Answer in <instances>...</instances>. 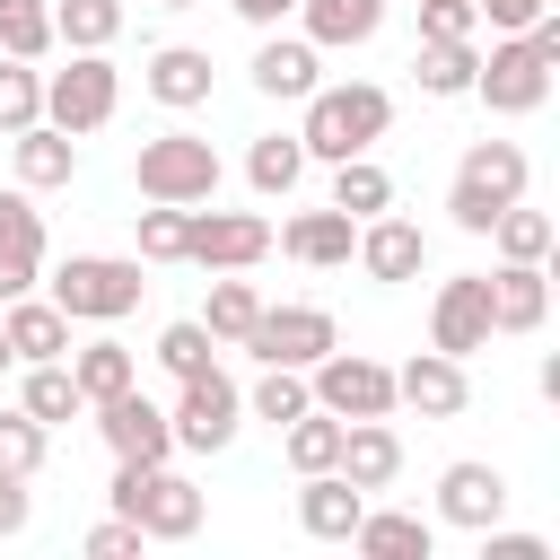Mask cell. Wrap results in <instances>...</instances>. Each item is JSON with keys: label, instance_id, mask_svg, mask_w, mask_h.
Wrapping results in <instances>:
<instances>
[{"label": "cell", "instance_id": "obj_30", "mask_svg": "<svg viewBox=\"0 0 560 560\" xmlns=\"http://www.w3.org/2000/svg\"><path fill=\"white\" fill-rule=\"evenodd\" d=\"M70 376H79V394H88V402H105V394L140 385V359H131L114 332H96V341H70Z\"/></svg>", "mask_w": 560, "mask_h": 560}, {"label": "cell", "instance_id": "obj_37", "mask_svg": "<svg viewBox=\"0 0 560 560\" xmlns=\"http://www.w3.org/2000/svg\"><path fill=\"white\" fill-rule=\"evenodd\" d=\"M131 219H140V262H184L192 201H149V210H131Z\"/></svg>", "mask_w": 560, "mask_h": 560}, {"label": "cell", "instance_id": "obj_4", "mask_svg": "<svg viewBox=\"0 0 560 560\" xmlns=\"http://www.w3.org/2000/svg\"><path fill=\"white\" fill-rule=\"evenodd\" d=\"M140 298H149L140 254H70V262L52 271V306H61L70 324H122Z\"/></svg>", "mask_w": 560, "mask_h": 560}, {"label": "cell", "instance_id": "obj_51", "mask_svg": "<svg viewBox=\"0 0 560 560\" xmlns=\"http://www.w3.org/2000/svg\"><path fill=\"white\" fill-rule=\"evenodd\" d=\"M158 9H201V0H158Z\"/></svg>", "mask_w": 560, "mask_h": 560}, {"label": "cell", "instance_id": "obj_47", "mask_svg": "<svg viewBox=\"0 0 560 560\" xmlns=\"http://www.w3.org/2000/svg\"><path fill=\"white\" fill-rule=\"evenodd\" d=\"M35 271H44V254H9V245H0V306H9V298H26V289H35Z\"/></svg>", "mask_w": 560, "mask_h": 560}, {"label": "cell", "instance_id": "obj_45", "mask_svg": "<svg viewBox=\"0 0 560 560\" xmlns=\"http://www.w3.org/2000/svg\"><path fill=\"white\" fill-rule=\"evenodd\" d=\"M149 534L131 525V516H105V525H88V560H131Z\"/></svg>", "mask_w": 560, "mask_h": 560}, {"label": "cell", "instance_id": "obj_2", "mask_svg": "<svg viewBox=\"0 0 560 560\" xmlns=\"http://www.w3.org/2000/svg\"><path fill=\"white\" fill-rule=\"evenodd\" d=\"M525 184H534V166H525V149H516V140H472V149L455 158L446 219H455L464 236H490V219H499L508 201H525Z\"/></svg>", "mask_w": 560, "mask_h": 560}, {"label": "cell", "instance_id": "obj_49", "mask_svg": "<svg viewBox=\"0 0 560 560\" xmlns=\"http://www.w3.org/2000/svg\"><path fill=\"white\" fill-rule=\"evenodd\" d=\"M228 9H236L254 35H262V26H280V18H298V0H228Z\"/></svg>", "mask_w": 560, "mask_h": 560}, {"label": "cell", "instance_id": "obj_15", "mask_svg": "<svg viewBox=\"0 0 560 560\" xmlns=\"http://www.w3.org/2000/svg\"><path fill=\"white\" fill-rule=\"evenodd\" d=\"M254 88L262 96H280V105H306L315 88H324V52L306 44V35H280V26H262V44H254Z\"/></svg>", "mask_w": 560, "mask_h": 560}, {"label": "cell", "instance_id": "obj_19", "mask_svg": "<svg viewBox=\"0 0 560 560\" xmlns=\"http://www.w3.org/2000/svg\"><path fill=\"white\" fill-rule=\"evenodd\" d=\"M394 402H411L420 420H455V411L472 402V385H464V359H446V350H420V359H402V368H394Z\"/></svg>", "mask_w": 560, "mask_h": 560}, {"label": "cell", "instance_id": "obj_32", "mask_svg": "<svg viewBox=\"0 0 560 560\" xmlns=\"http://www.w3.org/2000/svg\"><path fill=\"white\" fill-rule=\"evenodd\" d=\"M114 35H122V0H52V44L114 52Z\"/></svg>", "mask_w": 560, "mask_h": 560}, {"label": "cell", "instance_id": "obj_40", "mask_svg": "<svg viewBox=\"0 0 560 560\" xmlns=\"http://www.w3.org/2000/svg\"><path fill=\"white\" fill-rule=\"evenodd\" d=\"M306 402H315V394H306V368H262V385L245 394V411H254V420H271V429H289Z\"/></svg>", "mask_w": 560, "mask_h": 560}, {"label": "cell", "instance_id": "obj_46", "mask_svg": "<svg viewBox=\"0 0 560 560\" xmlns=\"http://www.w3.org/2000/svg\"><path fill=\"white\" fill-rule=\"evenodd\" d=\"M481 560H551V542H542V534H499V525H481Z\"/></svg>", "mask_w": 560, "mask_h": 560}, {"label": "cell", "instance_id": "obj_42", "mask_svg": "<svg viewBox=\"0 0 560 560\" xmlns=\"http://www.w3.org/2000/svg\"><path fill=\"white\" fill-rule=\"evenodd\" d=\"M0 245L9 254H44V210L26 201V184H0Z\"/></svg>", "mask_w": 560, "mask_h": 560}, {"label": "cell", "instance_id": "obj_24", "mask_svg": "<svg viewBox=\"0 0 560 560\" xmlns=\"http://www.w3.org/2000/svg\"><path fill=\"white\" fill-rule=\"evenodd\" d=\"M341 481H359V490H394V472H402V438L385 429V420H341V464H332Z\"/></svg>", "mask_w": 560, "mask_h": 560}, {"label": "cell", "instance_id": "obj_27", "mask_svg": "<svg viewBox=\"0 0 560 560\" xmlns=\"http://www.w3.org/2000/svg\"><path fill=\"white\" fill-rule=\"evenodd\" d=\"M472 70H481V44H438V35L411 44V88L420 96H472Z\"/></svg>", "mask_w": 560, "mask_h": 560}, {"label": "cell", "instance_id": "obj_34", "mask_svg": "<svg viewBox=\"0 0 560 560\" xmlns=\"http://www.w3.org/2000/svg\"><path fill=\"white\" fill-rule=\"evenodd\" d=\"M280 455H289V472H332V464H341V420L306 402V411L280 429Z\"/></svg>", "mask_w": 560, "mask_h": 560}, {"label": "cell", "instance_id": "obj_13", "mask_svg": "<svg viewBox=\"0 0 560 560\" xmlns=\"http://www.w3.org/2000/svg\"><path fill=\"white\" fill-rule=\"evenodd\" d=\"M429 350H446V359L490 350V280L481 271L438 280V298H429Z\"/></svg>", "mask_w": 560, "mask_h": 560}, {"label": "cell", "instance_id": "obj_23", "mask_svg": "<svg viewBox=\"0 0 560 560\" xmlns=\"http://www.w3.org/2000/svg\"><path fill=\"white\" fill-rule=\"evenodd\" d=\"M0 332H9L18 368H35V359H70V315H61L52 298H35V289L0 306Z\"/></svg>", "mask_w": 560, "mask_h": 560}, {"label": "cell", "instance_id": "obj_44", "mask_svg": "<svg viewBox=\"0 0 560 560\" xmlns=\"http://www.w3.org/2000/svg\"><path fill=\"white\" fill-rule=\"evenodd\" d=\"M542 9H560V0H472V18H481L490 35H525Z\"/></svg>", "mask_w": 560, "mask_h": 560}, {"label": "cell", "instance_id": "obj_20", "mask_svg": "<svg viewBox=\"0 0 560 560\" xmlns=\"http://www.w3.org/2000/svg\"><path fill=\"white\" fill-rule=\"evenodd\" d=\"M481 280H490V332H542V315H551V271L542 262H499Z\"/></svg>", "mask_w": 560, "mask_h": 560}, {"label": "cell", "instance_id": "obj_35", "mask_svg": "<svg viewBox=\"0 0 560 560\" xmlns=\"http://www.w3.org/2000/svg\"><path fill=\"white\" fill-rule=\"evenodd\" d=\"M551 219L542 210H525V201H508L499 219H490V245H499V262H551Z\"/></svg>", "mask_w": 560, "mask_h": 560}, {"label": "cell", "instance_id": "obj_17", "mask_svg": "<svg viewBox=\"0 0 560 560\" xmlns=\"http://www.w3.org/2000/svg\"><path fill=\"white\" fill-rule=\"evenodd\" d=\"M140 88H149L166 114H192V105H210V88H219V61H210L201 44H158V52L140 61Z\"/></svg>", "mask_w": 560, "mask_h": 560}, {"label": "cell", "instance_id": "obj_28", "mask_svg": "<svg viewBox=\"0 0 560 560\" xmlns=\"http://www.w3.org/2000/svg\"><path fill=\"white\" fill-rule=\"evenodd\" d=\"M306 166H315V158L298 149V131H262V140L245 149V184H254L262 201H289V192L306 184Z\"/></svg>", "mask_w": 560, "mask_h": 560}, {"label": "cell", "instance_id": "obj_8", "mask_svg": "<svg viewBox=\"0 0 560 560\" xmlns=\"http://www.w3.org/2000/svg\"><path fill=\"white\" fill-rule=\"evenodd\" d=\"M114 105H122V70L105 52H70L61 70H44V122H61L70 140L79 131H105Z\"/></svg>", "mask_w": 560, "mask_h": 560}, {"label": "cell", "instance_id": "obj_26", "mask_svg": "<svg viewBox=\"0 0 560 560\" xmlns=\"http://www.w3.org/2000/svg\"><path fill=\"white\" fill-rule=\"evenodd\" d=\"M385 26V0H298V35L315 52H350Z\"/></svg>", "mask_w": 560, "mask_h": 560}, {"label": "cell", "instance_id": "obj_41", "mask_svg": "<svg viewBox=\"0 0 560 560\" xmlns=\"http://www.w3.org/2000/svg\"><path fill=\"white\" fill-rule=\"evenodd\" d=\"M44 446H52V429H44V420H26V411H0V472L35 481V472H44Z\"/></svg>", "mask_w": 560, "mask_h": 560}, {"label": "cell", "instance_id": "obj_7", "mask_svg": "<svg viewBox=\"0 0 560 560\" xmlns=\"http://www.w3.org/2000/svg\"><path fill=\"white\" fill-rule=\"evenodd\" d=\"M306 394H315V411H332V420H394V368L368 359V350H341V341L306 368Z\"/></svg>", "mask_w": 560, "mask_h": 560}, {"label": "cell", "instance_id": "obj_3", "mask_svg": "<svg viewBox=\"0 0 560 560\" xmlns=\"http://www.w3.org/2000/svg\"><path fill=\"white\" fill-rule=\"evenodd\" d=\"M114 516H131L149 542H192L201 534V490L175 464H114Z\"/></svg>", "mask_w": 560, "mask_h": 560}, {"label": "cell", "instance_id": "obj_36", "mask_svg": "<svg viewBox=\"0 0 560 560\" xmlns=\"http://www.w3.org/2000/svg\"><path fill=\"white\" fill-rule=\"evenodd\" d=\"M26 122H44V70L18 61V52H0V140L26 131Z\"/></svg>", "mask_w": 560, "mask_h": 560}, {"label": "cell", "instance_id": "obj_11", "mask_svg": "<svg viewBox=\"0 0 560 560\" xmlns=\"http://www.w3.org/2000/svg\"><path fill=\"white\" fill-rule=\"evenodd\" d=\"M88 411H96V438L114 446V464H166V455H175L166 402H149L140 385H122V394H105V402H88Z\"/></svg>", "mask_w": 560, "mask_h": 560}, {"label": "cell", "instance_id": "obj_6", "mask_svg": "<svg viewBox=\"0 0 560 560\" xmlns=\"http://www.w3.org/2000/svg\"><path fill=\"white\" fill-rule=\"evenodd\" d=\"M166 429H175V446H184V455H219V446H236V429H245V385L210 359L201 376H184V385H175Z\"/></svg>", "mask_w": 560, "mask_h": 560}, {"label": "cell", "instance_id": "obj_43", "mask_svg": "<svg viewBox=\"0 0 560 560\" xmlns=\"http://www.w3.org/2000/svg\"><path fill=\"white\" fill-rule=\"evenodd\" d=\"M420 35H438V44H472L481 18H472V0H420Z\"/></svg>", "mask_w": 560, "mask_h": 560}, {"label": "cell", "instance_id": "obj_50", "mask_svg": "<svg viewBox=\"0 0 560 560\" xmlns=\"http://www.w3.org/2000/svg\"><path fill=\"white\" fill-rule=\"evenodd\" d=\"M9 368H18V350H9V332H0V376H9Z\"/></svg>", "mask_w": 560, "mask_h": 560}, {"label": "cell", "instance_id": "obj_29", "mask_svg": "<svg viewBox=\"0 0 560 560\" xmlns=\"http://www.w3.org/2000/svg\"><path fill=\"white\" fill-rule=\"evenodd\" d=\"M18 411H26V420H44V429L79 420V411H88V394H79L70 359H35V368H26V385H18Z\"/></svg>", "mask_w": 560, "mask_h": 560}, {"label": "cell", "instance_id": "obj_18", "mask_svg": "<svg viewBox=\"0 0 560 560\" xmlns=\"http://www.w3.org/2000/svg\"><path fill=\"white\" fill-rule=\"evenodd\" d=\"M271 245H280L289 262H306V271H341V262H350V245H359V219L324 201V210L280 219V228H271Z\"/></svg>", "mask_w": 560, "mask_h": 560}, {"label": "cell", "instance_id": "obj_33", "mask_svg": "<svg viewBox=\"0 0 560 560\" xmlns=\"http://www.w3.org/2000/svg\"><path fill=\"white\" fill-rule=\"evenodd\" d=\"M254 315H262V289H254V280H236V271H219V280H210V298H201V324H210V341H219V350H236Z\"/></svg>", "mask_w": 560, "mask_h": 560}, {"label": "cell", "instance_id": "obj_48", "mask_svg": "<svg viewBox=\"0 0 560 560\" xmlns=\"http://www.w3.org/2000/svg\"><path fill=\"white\" fill-rule=\"evenodd\" d=\"M26 516H35L26 481H18V472H0V534H26Z\"/></svg>", "mask_w": 560, "mask_h": 560}, {"label": "cell", "instance_id": "obj_10", "mask_svg": "<svg viewBox=\"0 0 560 560\" xmlns=\"http://www.w3.org/2000/svg\"><path fill=\"white\" fill-rule=\"evenodd\" d=\"M332 341H341V324H332L324 306H262L236 350H245L254 368H315Z\"/></svg>", "mask_w": 560, "mask_h": 560}, {"label": "cell", "instance_id": "obj_38", "mask_svg": "<svg viewBox=\"0 0 560 560\" xmlns=\"http://www.w3.org/2000/svg\"><path fill=\"white\" fill-rule=\"evenodd\" d=\"M0 52L44 61L52 52V0H0Z\"/></svg>", "mask_w": 560, "mask_h": 560}, {"label": "cell", "instance_id": "obj_52", "mask_svg": "<svg viewBox=\"0 0 560 560\" xmlns=\"http://www.w3.org/2000/svg\"><path fill=\"white\" fill-rule=\"evenodd\" d=\"M411 9H420V0H411Z\"/></svg>", "mask_w": 560, "mask_h": 560}, {"label": "cell", "instance_id": "obj_25", "mask_svg": "<svg viewBox=\"0 0 560 560\" xmlns=\"http://www.w3.org/2000/svg\"><path fill=\"white\" fill-rule=\"evenodd\" d=\"M350 542H359L368 560H429V551H438V516H411V508H368V516L350 525Z\"/></svg>", "mask_w": 560, "mask_h": 560}, {"label": "cell", "instance_id": "obj_14", "mask_svg": "<svg viewBox=\"0 0 560 560\" xmlns=\"http://www.w3.org/2000/svg\"><path fill=\"white\" fill-rule=\"evenodd\" d=\"M499 516H508V472H499V464L464 455V464H446V472H438V525L481 534V525H499Z\"/></svg>", "mask_w": 560, "mask_h": 560}, {"label": "cell", "instance_id": "obj_1", "mask_svg": "<svg viewBox=\"0 0 560 560\" xmlns=\"http://www.w3.org/2000/svg\"><path fill=\"white\" fill-rule=\"evenodd\" d=\"M385 122H394V96L376 88V79H341V88H315L306 96V122H298V149L306 158H368L376 140H385Z\"/></svg>", "mask_w": 560, "mask_h": 560}, {"label": "cell", "instance_id": "obj_16", "mask_svg": "<svg viewBox=\"0 0 560 560\" xmlns=\"http://www.w3.org/2000/svg\"><path fill=\"white\" fill-rule=\"evenodd\" d=\"M350 262H359L368 280H420V262H429V236H420V219H402V210H376V219H359V245H350Z\"/></svg>", "mask_w": 560, "mask_h": 560}, {"label": "cell", "instance_id": "obj_12", "mask_svg": "<svg viewBox=\"0 0 560 560\" xmlns=\"http://www.w3.org/2000/svg\"><path fill=\"white\" fill-rule=\"evenodd\" d=\"M262 254H271V219H254V210H201L192 201L184 262H201V271H254Z\"/></svg>", "mask_w": 560, "mask_h": 560}, {"label": "cell", "instance_id": "obj_5", "mask_svg": "<svg viewBox=\"0 0 560 560\" xmlns=\"http://www.w3.org/2000/svg\"><path fill=\"white\" fill-rule=\"evenodd\" d=\"M219 149L201 140V131H158V140H140V158H131V184H140V201H219Z\"/></svg>", "mask_w": 560, "mask_h": 560}, {"label": "cell", "instance_id": "obj_9", "mask_svg": "<svg viewBox=\"0 0 560 560\" xmlns=\"http://www.w3.org/2000/svg\"><path fill=\"white\" fill-rule=\"evenodd\" d=\"M472 96H481L490 114H542V105H551V61H542L525 35H490V52H481V70H472Z\"/></svg>", "mask_w": 560, "mask_h": 560}, {"label": "cell", "instance_id": "obj_31", "mask_svg": "<svg viewBox=\"0 0 560 560\" xmlns=\"http://www.w3.org/2000/svg\"><path fill=\"white\" fill-rule=\"evenodd\" d=\"M324 201L350 210V219H376V210H394V175L376 166V149L368 158H332V192Z\"/></svg>", "mask_w": 560, "mask_h": 560}, {"label": "cell", "instance_id": "obj_22", "mask_svg": "<svg viewBox=\"0 0 560 560\" xmlns=\"http://www.w3.org/2000/svg\"><path fill=\"white\" fill-rule=\"evenodd\" d=\"M9 166H18L26 192H52V184L79 175V140L61 122H26V131H9Z\"/></svg>", "mask_w": 560, "mask_h": 560}, {"label": "cell", "instance_id": "obj_39", "mask_svg": "<svg viewBox=\"0 0 560 560\" xmlns=\"http://www.w3.org/2000/svg\"><path fill=\"white\" fill-rule=\"evenodd\" d=\"M210 359H219V341H210V324H201V315H184V324H166V332H158V368H166L175 385H184V376H201Z\"/></svg>", "mask_w": 560, "mask_h": 560}, {"label": "cell", "instance_id": "obj_21", "mask_svg": "<svg viewBox=\"0 0 560 560\" xmlns=\"http://www.w3.org/2000/svg\"><path fill=\"white\" fill-rule=\"evenodd\" d=\"M368 516V490L341 481V472H298V525L315 542H350V525Z\"/></svg>", "mask_w": 560, "mask_h": 560}]
</instances>
